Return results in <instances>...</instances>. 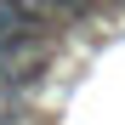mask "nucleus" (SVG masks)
Segmentation results:
<instances>
[{
  "instance_id": "obj_1",
  "label": "nucleus",
  "mask_w": 125,
  "mask_h": 125,
  "mask_svg": "<svg viewBox=\"0 0 125 125\" xmlns=\"http://www.w3.org/2000/svg\"><path fill=\"white\" fill-rule=\"evenodd\" d=\"M17 6L34 17H80V11H91V0H17Z\"/></svg>"
}]
</instances>
